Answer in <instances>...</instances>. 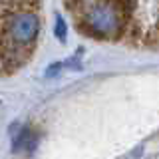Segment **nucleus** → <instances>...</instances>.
<instances>
[{"label":"nucleus","mask_w":159,"mask_h":159,"mask_svg":"<svg viewBox=\"0 0 159 159\" xmlns=\"http://www.w3.org/2000/svg\"><path fill=\"white\" fill-rule=\"evenodd\" d=\"M131 14L119 0H98L78 18V28L92 38L113 40L125 34Z\"/></svg>","instance_id":"f257e3e1"},{"label":"nucleus","mask_w":159,"mask_h":159,"mask_svg":"<svg viewBox=\"0 0 159 159\" xmlns=\"http://www.w3.org/2000/svg\"><path fill=\"white\" fill-rule=\"evenodd\" d=\"M38 145V133L34 131L30 125H24V127H20V131H18V135H14V149L16 151H34Z\"/></svg>","instance_id":"f03ea898"},{"label":"nucleus","mask_w":159,"mask_h":159,"mask_svg":"<svg viewBox=\"0 0 159 159\" xmlns=\"http://www.w3.org/2000/svg\"><path fill=\"white\" fill-rule=\"evenodd\" d=\"M54 32H56V36L58 40H66V34H68V26H66V22H64V18L62 16H58L56 18V28H54Z\"/></svg>","instance_id":"7ed1b4c3"}]
</instances>
